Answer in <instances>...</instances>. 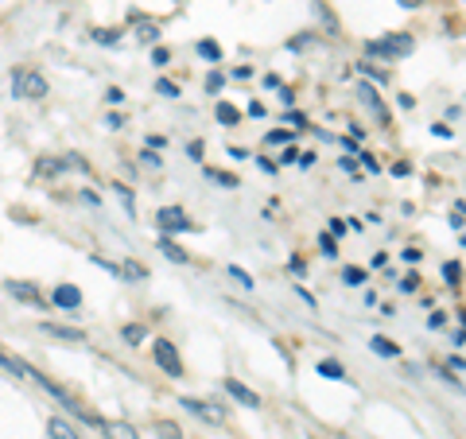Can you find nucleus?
<instances>
[{
  "mask_svg": "<svg viewBox=\"0 0 466 439\" xmlns=\"http://www.w3.org/2000/svg\"><path fill=\"white\" fill-rule=\"evenodd\" d=\"M365 51H370V55H381V59H404V55L416 51V39L404 36V31H396V36H385V39L370 43Z\"/></svg>",
  "mask_w": 466,
  "mask_h": 439,
  "instance_id": "1",
  "label": "nucleus"
},
{
  "mask_svg": "<svg viewBox=\"0 0 466 439\" xmlns=\"http://www.w3.org/2000/svg\"><path fill=\"white\" fill-rule=\"evenodd\" d=\"M152 358H155V366H160L163 374L183 377V358H179V350H175L168 339H155V342H152Z\"/></svg>",
  "mask_w": 466,
  "mask_h": 439,
  "instance_id": "2",
  "label": "nucleus"
},
{
  "mask_svg": "<svg viewBox=\"0 0 466 439\" xmlns=\"http://www.w3.org/2000/svg\"><path fill=\"white\" fill-rule=\"evenodd\" d=\"M187 412H195L198 420H206V424H226V409H218L214 401H198V397H183L179 401Z\"/></svg>",
  "mask_w": 466,
  "mask_h": 439,
  "instance_id": "3",
  "label": "nucleus"
},
{
  "mask_svg": "<svg viewBox=\"0 0 466 439\" xmlns=\"http://www.w3.org/2000/svg\"><path fill=\"white\" fill-rule=\"evenodd\" d=\"M12 89L20 97H43L47 94V82H43V74H36V71H20V74H12Z\"/></svg>",
  "mask_w": 466,
  "mask_h": 439,
  "instance_id": "4",
  "label": "nucleus"
},
{
  "mask_svg": "<svg viewBox=\"0 0 466 439\" xmlns=\"http://www.w3.org/2000/svg\"><path fill=\"white\" fill-rule=\"evenodd\" d=\"M160 226L171 230V233H187V230H195V222L187 218L179 207H163V210H160Z\"/></svg>",
  "mask_w": 466,
  "mask_h": 439,
  "instance_id": "5",
  "label": "nucleus"
},
{
  "mask_svg": "<svg viewBox=\"0 0 466 439\" xmlns=\"http://www.w3.org/2000/svg\"><path fill=\"white\" fill-rule=\"evenodd\" d=\"M51 303L54 308H62V311H78L82 308V291H78L74 284H59L51 291Z\"/></svg>",
  "mask_w": 466,
  "mask_h": 439,
  "instance_id": "6",
  "label": "nucleus"
},
{
  "mask_svg": "<svg viewBox=\"0 0 466 439\" xmlns=\"http://www.w3.org/2000/svg\"><path fill=\"white\" fill-rule=\"evenodd\" d=\"M8 296H16V300H24V303H36V308H47V300L39 296V288H31V284H24V280H8Z\"/></svg>",
  "mask_w": 466,
  "mask_h": 439,
  "instance_id": "7",
  "label": "nucleus"
},
{
  "mask_svg": "<svg viewBox=\"0 0 466 439\" xmlns=\"http://www.w3.org/2000/svg\"><path fill=\"white\" fill-rule=\"evenodd\" d=\"M226 393H229V397L233 401H241V404H245V409H257V404H261V397H257V393H253L249 385H241V381H226Z\"/></svg>",
  "mask_w": 466,
  "mask_h": 439,
  "instance_id": "8",
  "label": "nucleus"
},
{
  "mask_svg": "<svg viewBox=\"0 0 466 439\" xmlns=\"http://www.w3.org/2000/svg\"><path fill=\"white\" fill-rule=\"evenodd\" d=\"M358 94H362V101L373 109L377 117H381V121H388V109H385V101L377 97V89H373V86H365V82H362V86H358Z\"/></svg>",
  "mask_w": 466,
  "mask_h": 439,
  "instance_id": "9",
  "label": "nucleus"
},
{
  "mask_svg": "<svg viewBox=\"0 0 466 439\" xmlns=\"http://www.w3.org/2000/svg\"><path fill=\"white\" fill-rule=\"evenodd\" d=\"M47 439H78V432L66 420H59V416H54V420H47Z\"/></svg>",
  "mask_w": 466,
  "mask_h": 439,
  "instance_id": "10",
  "label": "nucleus"
},
{
  "mask_svg": "<svg viewBox=\"0 0 466 439\" xmlns=\"http://www.w3.org/2000/svg\"><path fill=\"white\" fill-rule=\"evenodd\" d=\"M105 439H137V427L125 420H113V424H105Z\"/></svg>",
  "mask_w": 466,
  "mask_h": 439,
  "instance_id": "11",
  "label": "nucleus"
},
{
  "mask_svg": "<svg viewBox=\"0 0 466 439\" xmlns=\"http://www.w3.org/2000/svg\"><path fill=\"white\" fill-rule=\"evenodd\" d=\"M160 249H163V257H168V261H175V265H187V261H191L183 245H175L171 238H163V241H160Z\"/></svg>",
  "mask_w": 466,
  "mask_h": 439,
  "instance_id": "12",
  "label": "nucleus"
},
{
  "mask_svg": "<svg viewBox=\"0 0 466 439\" xmlns=\"http://www.w3.org/2000/svg\"><path fill=\"white\" fill-rule=\"evenodd\" d=\"M370 346H373V354H381V358H396V354H401V346H396V342H388L385 334H377V339H370Z\"/></svg>",
  "mask_w": 466,
  "mask_h": 439,
  "instance_id": "13",
  "label": "nucleus"
},
{
  "mask_svg": "<svg viewBox=\"0 0 466 439\" xmlns=\"http://www.w3.org/2000/svg\"><path fill=\"white\" fill-rule=\"evenodd\" d=\"M214 117L221 121V125H237V121H241V109H233L229 101H221V106L214 109Z\"/></svg>",
  "mask_w": 466,
  "mask_h": 439,
  "instance_id": "14",
  "label": "nucleus"
},
{
  "mask_svg": "<svg viewBox=\"0 0 466 439\" xmlns=\"http://www.w3.org/2000/svg\"><path fill=\"white\" fill-rule=\"evenodd\" d=\"M121 339H125L129 346H140L144 339H148V331H144V326H140V323H129V326H125V331H121Z\"/></svg>",
  "mask_w": 466,
  "mask_h": 439,
  "instance_id": "15",
  "label": "nucleus"
},
{
  "mask_svg": "<svg viewBox=\"0 0 466 439\" xmlns=\"http://www.w3.org/2000/svg\"><path fill=\"white\" fill-rule=\"evenodd\" d=\"M319 374H323L327 381H346V369H342L338 362H327V358L319 362Z\"/></svg>",
  "mask_w": 466,
  "mask_h": 439,
  "instance_id": "16",
  "label": "nucleus"
},
{
  "mask_svg": "<svg viewBox=\"0 0 466 439\" xmlns=\"http://www.w3.org/2000/svg\"><path fill=\"white\" fill-rule=\"evenodd\" d=\"M43 331L54 334V339H66V342H82V334L78 331H66V326H54V323H43Z\"/></svg>",
  "mask_w": 466,
  "mask_h": 439,
  "instance_id": "17",
  "label": "nucleus"
},
{
  "mask_svg": "<svg viewBox=\"0 0 466 439\" xmlns=\"http://www.w3.org/2000/svg\"><path fill=\"white\" fill-rule=\"evenodd\" d=\"M203 175H206V179H214L218 187H237V179H233V175H226V172H218V167H206Z\"/></svg>",
  "mask_w": 466,
  "mask_h": 439,
  "instance_id": "18",
  "label": "nucleus"
},
{
  "mask_svg": "<svg viewBox=\"0 0 466 439\" xmlns=\"http://www.w3.org/2000/svg\"><path fill=\"white\" fill-rule=\"evenodd\" d=\"M113 190H117V198H121V207H125V214L132 218V214H137V202H132V190H129V187H121V183H117Z\"/></svg>",
  "mask_w": 466,
  "mask_h": 439,
  "instance_id": "19",
  "label": "nucleus"
},
{
  "mask_svg": "<svg viewBox=\"0 0 466 439\" xmlns=\"http://www.w3.org/2000/svg\"><path fill=\"white\" fill-rule=\"evenodd\" d=\"M0 366L16 369V374H31V366H28V362H20V358H12V354H4V350H0Z\"/></svg>",
  "mask_w": 466,
  "mask_h": 439,
  "instance_id": "20",
  "label": "nucleus"
},
{
  "mask_svg": "<svg viewBox=\"0 0 466 439\" xmlns=\"http://www.w3.org/2000/svg\"><path fill=\"white\" fill-rule=\"evenodd\" d=\"M121 276H129V280H144V276H148V268L137 265V261H129V265H121Z\"/></svg>",
  "mask_w": 466,
  "mask_h": 439,
  "instance_id": "21",
  "label": "nucleus"
},
{
  "mask_svg": "<svg viewBox=\"0 0 466 439\" xmlns=\"http://www.w3.org/2000/svg\"><path fill=\"white\" fill-rule=\"evenodd\" d=\"M198 55H206L210 63H218V59H221V47H218L214 39H206V43H198Z\"/></svg>",
  "mask_w": 466,
  "mask_h": 439,
  "instance_id": "22",
  "label": "nucleus"
},
{
  "mask_svg": "<svg viewBox=\"0 0 466 439\" xmlns=\"http://www.w3.org/2000/svg\"><path fill=\"white\" fill-rule=\"evenodd\" d=\"M459 276H462V265H459V261H447V265H443V280H447V284H459Z\"/></svg>",
  "mask_w": 466,
  "mask_h": 439,
  "instance_id": "23",
  "label": "nucleus"
},
{
  "mask_svg": "<svg viewBox=\"0 0 466 439\" xmlns=\"http://www.w3.org/2000/svg\"><path fill=\"white\" fill-rule=\"evenodd\" d=\"M155 432H160V439H183V432L175 424H168V420H160L155 424Z\"/></svg>",
  "mask_w": 466,
  "mask_h": 439,
  "instance_id": "24",
  "label": "nucleus"
},
{
  "mask_svg": "<svg viewBox=\"0 0 466 439\" xmlns=\"http://www.w3.org/2000/svg\"><path fill=\"white\" fill-rule=\"evenodd\" d=\"M229 280H233V284H241V288H253V276L245 273V268H233L229 265Z\"/></svg>",
  "mask_w": 466,
  "mask_h": 439,
  "instance_id": "25",
  "label": "nucleus"
},
{
  "mask_svg": "<svg viewBox=\"0 0 466 439\" xmlns=\"http://www.w3.org/2000/svg\"><path fill=\"white\" fill-rule=\"evenodd\" d=\"M137 36H140L144 43H155V39H160V28H155V24H140Z\"/></svg>",
  "mask_w": 466,
  "mask_h": 439,
  "instance_id": "26",
  "label": "nucleus"
},
{
  "mask_svg": "<svg viewBox=\"0 0 466 439\" xmlns=\"http://www.w3.org/2000/svg\"><path fill=\"white\" fill-rule=\"evenodd\" d=\"M342 280H346L350 288H358L362 280H365V273H362V268H346V273H342Z\"/></svg>",
  "mask_w": 466,
  "mask_h": 439,
  "instance_id": "27",
  "label": "nucleus"
},
{
  "mask_svg": "<svg viewBox=\"0 0 466 439\" xmlns=\"http://www.w3.org/2000/svg\"><path fill=\"white\" fill-rule=\"evenodd\" d=\"M155 94H160V97H175V94H179V86H175V82H155Z\"/></svg>",
  "mask_w": 466,
  "mask_h": 439,
  "instance_id": "28",
  "label": "nucleus"
},
{
  "mask_svg": "<svg viewBox=\"0 0 466 439\" xmlns=\"http://www.w3.org/2000/svg\"><path fill=\"white\" fill-rule=\"evenodd\" d=\"M319 245H323L327 257H338V241H335V238H327V233H323V238H319Z\"/></svg>",
  "mask_w": 466,
  "mask_h": 439,
  "instance_id": "29",
  "label": "nucleus"
},
{
  "mask_svg": "<svg viewBox=\"0 0 466 439\" xmlns=\"http://www.w3.org/2000/svg\"><path fill=\"white\" fill-rule=\"evenodd\" d=\"M342 233H346V222H342V218H330V238H342Z\"/></svg>",
  "mask_w": 466,
  "mask_h": 439,
  "instance_id": "30",
  "label": "nucleus"
},
{
  "mask_svg": "<svg viewBox=\"0 0 466 439\" xmlns=\"http://www.w3.org/2000/svg\"><path fill=\"white\" fill-rule=\"evenodd\" d=\"M168 59H171V55L163 51V47H155V51H152V63H155V66H168Z\"/></svg>",
  "mask_w": 466,
  "mask_h": 439,
  "instance_id": "31",
  "label": "nucleus"
},
{
  "mask_svg": "<svg viewBox=\"0 0 466 439\" xmlns=\"http://www.w3.org/2000/svg\"><path fill=\"white\" fill-rule=\"evenodd\" d=\"M451 226L462 230V202H454V214H451Z\"/></svg>",
  "mask_w": 466,
  "mask_h": 439,
  "instance_id": "32",
  "label": "nucleus"
},
{
  "mask_svg": "<svg viewBox=\"0 0 466 439\" xmlns=\"http://www.w3.org/2000/svg\"><path fill=\"white\" fill-rule=\"evenodd\" d=\"M221 82H226V78H221V74H210V82H206V89H210V94H218V89H221Z\"/></svg>",
  "mask_w": 466,
  "mask_h": 439,
  "instance_id": "33",
  "label": "nucleus"
},
{
  "mask_svg": "<svg viewBox=\"0 0 466 439\" xmlns=\"http://www.w3.org/2000/svg\"><path fill=\"white\" fill-rule=\"evenodd\" d=\"M105 97H109V101H113V106H121V101H125V89H117V86H113V89H109V94H105Z\"/></svg>",
  "mask_w": 466,
  "mask_h": 439,
  "instance_id": "34",
  "label": "nucleus"
},
{
  "mask_svg": "<svg viewBox=\"0 0 466 439\" xmlns=\"http://www.w3.org/2000/svg\"><path fill=\"white\" fill-rule=\"evenodd\" d=\"M94 39H97V43H117L113 31H94Z\"/></svg>",
  "mask_w": 466,
  "mask_h": 439,
  "instance_id": "35",
  "label": "nucleus"
},
{
  "mask_svg": "<svg viewBox=\"0 0 466 439\" xmlns=\"http://www.w3.org/2000/svg\"><path fill=\"white\" fill-rule=\"evenodd\" d=\"M105 125H109V129H121V125H125V117H121V114H109Z\"/></svg>",
  "mask_w": 466,
  "mask_h": 439,
  "instance_id": "36",
  "label": "nucleus"
},
{
  "mask_svg": "<svg viewBox=\"0 0 466 439\" xmlns=\"http://www.w3.org/2000/svg\"><path fill=\"white\" fill-rule=\"evenodd\" d=\"M284 125H292V129H304V117H299V114H287V117H284Z\"/></svg>",
  "mask_w": 466,
  "mask_h": 439,
  "instance_id": "37",
  "label": "nucleus"
},
{
  "mask_svg": "<svg viewBox=\"0 0 466 439\" xmlns=\"http://www.w3.org/2000/svg\"><path fill=\"white\" fill-rule=\"evenodd\" d=\"M187 152H191V160H203V152H206V148H203L198 140H191V148H187Z\"/></svg>",
  "mask_w": 466,
  "mask_h": 439,
  "instance_id": "38",
  "label": "nucleus"
},
{
  "mask_svg": "<svg viewBox=\"0 0 466 439\" xmlns=\"http://www.w3.org/2000/svg\"><path fill=\"white\" fill-rule=\"evenodd\" d=\"M144 156V164H148V167H160V156H155V152H140Z\"/></svg>",
  "mask_w": 466,
  "mask_h": 439,
  "instance_id": "39",
  "label": "nucleus"
},
{
  "mask_svg": "<svg viewBox=\"0 0 466 439\" xmlns=\"http://www.w3.org/2000/svg\"><path fill=\"white\" fill-rule=\"evenodd\" d=\"M416 284H420L416 276H404V280H401V288H404V291H416Z\"/></svg>",
  "mask_w": 466,
  "mask_h": 439,
  "instance_id": "40",
  "label": "nucleus"
},
{
  "mask_svg": "<svg viewBox=\"0 0 466 439\" xmlns=\"http://www.w3.org/2000/svg\"><path fill=\"white\" fill-rule=\"evenodd\" d=\"M401 4H404V8H420V4H424V0H401Z\"/></svg>",
  "mask_w": 466,
  "mask_h": 439,
  "instance_id": "41",
  "label": "nucleus"
}]
</instances>
